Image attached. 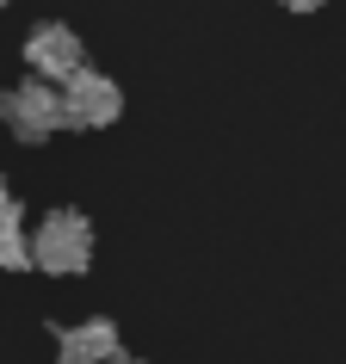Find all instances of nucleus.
<instances>
[{"label":"nucleus","mask_w":346,"mask_h":364,"mask_svg":"<svg viewBox=\"0 0 346 364\" xmlns=\"http://www.w3.org/2000/svg\"><path fill=\"white\" fill-rule=\"evenodd\" d=\"M25 247H31V266H38V272H56V278H75V272L93 266V229H87V216H80V210L43 216L38 235H31Z\"/></svg>","instance_id":"nucleus-1"},{"label":"nucleus","mask_w":346,"mask_h":364,"mask_svg":"<svg viewBox=\"0 0 346 364\" xmlns=\"http://www.w3.org/2000/svg\"><path fill=\"white\" fill-rule=\"evenodd\" d=\"M56 99H62V124H68V130H105V124H117V112H124L117 80L93 75V68H80L75 80H62Z\"/></svg>","instance_id":"nucleus-2"},{"label":"nucleus","mask_w":346,"mask_h":364,"mask_svg":"<svg viewBox=\"0 0 346 364\" xmlns=\"http://www.w3.org/2000/svg\"><path fill=\"white\" fill-rule=\"evenodd\" d=\"M0 117H6V130L19 136V142H43V136L62 130V99L43 80H19L13 93L0 99Z\"/></svg>","instance_id":"nucleus-3"},{"label":"nucleus","mask_w":346,"mask_h":364,"mask_svg":"<svg viewBox=\"0 0 346 364\" xmlns=\"http://www.w3.org/2000/svg\"><path fill=\"white\" fill-rule=\"evenodd\" d=\"M25 68L43 80V87H62V80H75L87 68V50L68 25H38L31 38H25Z\"/></svg>","instance_id":"nucleus-4"},{"label":"nucleus","mask_w":346,"mask_h":364,"mask_svg":"<svg viewBox=\"0 0 346 364\" xmlns=\"http://www.w3.org/2000/svg\"><path fill=\"white\" fill-rule=\"evenodd\" d=\"M56 358L62 364H117V358H124V346H117V327L112 321H80V327L62 333Z\"/></svg>","instance_id":"nucleus-5"},{"label":"nucleus","mask_w":346,"mask_h":364,"mask_svg":"<svg viewBox=\"0 0 346 364\" xmlns=\"http://www.w3.org/2000/svg\"><path fill=\"white\" fill-rule=\"evenodd\" d=\"M31 266V247L19 235V198L0 186V272H25Z\"/></svg>","instance_id":"nucleus-6"},{"label":"nucleus","mask_w":346,"mask_h":364,"mask_svg":"<svg viewBox=\"0 0 346 364\" xmlns=\"http://www.w3.org/2000/svg\"><path fill=\"white\" fill-rule=\"evenodd\" d=\"M285 13H315V6H327V0H278Z\"/></svg>","instance_id":"nucleus-7"},{"label":"nucleus","mask_w":346,"mask_h":364,"mask_svg":"<svg viewBox=\"0 0 346 364\" xmlns=\"http://www.w3.org/2000/svg\"><path fill=\"white\" fill-rule=\"evenodd\" d=\"M117 364H130V358H117Z\"/></svg>","instance_id":"nucleus-8"},{"label":"nucleus","mask_w":346,"mask_h":364,"mask_svg":"<svg viewBox=\"0 0 346 364\" xmlns=\"http://www.w3.org/2000/svg\"><path fill=\"white\" fill-rule=\"evenodd\" d=\"M0 6H6V0H0Z\"/></svg>","instance_id":"nucleus-9"}]
</instances>
